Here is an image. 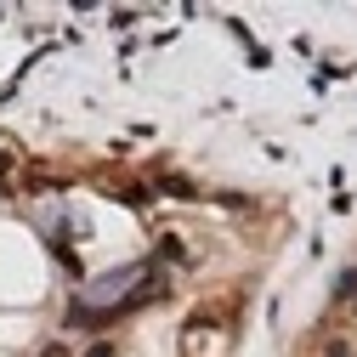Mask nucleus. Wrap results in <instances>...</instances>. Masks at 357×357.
Wrapping results in <instances>:
<instances>
[{
	"instance_id": "2",
	"label": "nucleus",
	"mask_w": 357,
	"mask_h": 357,
	"mask_svg": "<svg viewBox=\"0 0 357 357\" xmlns=\"http://www.w3.org/2000/svg\"><path fill=\"white\" fill-rule=\"evenodd\" d=\"M85 357H114V346H108V340H97V346L85 351Z\"/></svg>"
},
{
	"instance_id": "1",
	"label": "nucleus",
	"mask_w": 357,
	"mask_h": 357,
	"mask_svg": "<svg viewBox=\"0 0 357 357\" xmlns=\"http://www.w3.org/2000/svg\"><path fill=\"white\" fill-rule=\"evenodd\" d=\"M159 188H165V193H182V199L193 193V182H182V176H159Z\"/></svg>"
},
{
	"instance_id": "4",
	"label": "nucleus",
	"mask_w": 357,
	"mask_h": 357,
	"mask_svg": "<svg viewBox=\"0 0 357 357\" xmlns=\"http://www.w3.org/2000/svg\"><path fill=\"white\" fill-rule=\"evenodd\" d=\"M329 357H351V346L346 340H329Z\"/></svg>"
},
{
	"instance_id": "3",
	"label": "nucleus",
	"mask_w": 357,
	"mask_h": 357,
	"mask_svg": "<svg viewBox=\"0 0 357 357\" xmlns=\"http://www.w3.org/2000/svg\"><path fill=\"white\" fill-rule=\"evenodd\" d=\"M340 295H357V273H346V278H340Z\"/></svg>"
},
{
	"instance_id": "5",
	"label": "nucleus",
	"mask_w": 357,
	"mask_h": 357,
	"mask_svg": "<svg viewBox=\"0 0 357 357\" xmlns=\"http://www.w3.org/2000/svg\"><path fill=\"white\" fill-rule=\"evenodd\" d=\"M40 357H68V346H46V351H40Z\"/></svg>"
}]
</instances>
